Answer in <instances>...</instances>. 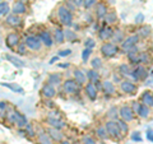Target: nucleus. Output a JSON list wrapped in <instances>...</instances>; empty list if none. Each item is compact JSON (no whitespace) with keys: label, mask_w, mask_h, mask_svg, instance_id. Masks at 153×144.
<instances>
[{"label":"nucleus","mask_w":153,"mask_h":144,"mask_svg":"<svg viewBox=\"0 0 153 144\" xmlns=\"http://www.w3.org/2000/svg\"><path fill=\"white\" fill-rule=\"evenodd\" d=\"M51 35H52V40H54V44H57V45L64 44L65 36H64V31L61 30V28L56 27L55 30H54V32L51 33Z\"/></svg>","instance_id":"obj_19"},{"label":"nucleus","mask_w":153,"mask_h":144,"mask_svg":"<svg viewBox=\"0 0 153 144\" xmlns=\"http://www.w3.org/2000/svg\"><path fill=\"white\" fill-rule=\"evenodd\" d=\"M112 33H114V30H112L111 27H110V26H105V27H102L101 30H100V32H98V37L101 38L102 41L107 42L108 40H111Z\"/></svg>","instance_id":"obj_18"},{"label":"nucleus","mask_w":153,"mask_h":144,"mask_svg":"<svg viewBox=\"0 0 153 144\" xmlns=\"http://www.w3.org/2000/svg\"><path fill=\"white\" fill-rule=\"evenodd\" d=\"M96 133H97V137L101 138L102 140H105V139L108 138L107 131H106V128H105V126H98L97 129H96Z\"/></svg>","instance_id":"obj_40"},{"label":"nucleus","mask_w":153,"mask_h":144,"mask_svg":"<svg viewBox=\"0 0 153 144\" xmlns=\"http://www.w3.org/2000/svg\"><path fill=\"white\" fill-rule=\"evenodd\" d=\"M105 128H106V131H107L108 137H111L114 139H120L123 137V134L120 133V129H119L115 120H108V121L105 124Z\"/></svg>","instance_id":"obj_6"},{"label":"nucleus","mask_w":153,"mask_h":144,"mask_svg":"<svg viewBox=\"0 0 153 144\" xmlns=\"http://www.w3.org/2000/svg\"><path fill=\"white\" fill-rule=\"evenodd\" d=\"M46 122L50 125V128H55V129H59V130H61L63 128L66 126L63 120H60L56 116H52V115H49V116L46 117Z\"/></svg>","instance_id":"obj_14"},{"label":"nucleus","mask_w":153,"mask_h":144,"mask_svg":"<svg viewBox=\"0 0 153 144\" xmlns=\"http://www.w3.org/2000/svg\"><path fill=\"white\" fill-rule=\"evenodd\" d=\"M16 50H17V54H19V55H26L27 54V46H26L25 42H22V41L18 44Z\"/></svg>","instance_id":"obj_42"},{"label":"nucleus","mask_w":153,"mask_h":144,"mask_svg":"<svg viewBox=\"0 0 153 144\" xmlns=\"http://www.w3.org/2000/svg\"><path fill=\"white\" fill-rule=\"evenodd\" d=\"M149 115H151V108L144 106V105H140V108H139V112H138V116L142 117V119H147Z\"/></svg>","instance_id":"obj_35"},{"label":"nucleus","mask_w":153,"mask_h":144,"mask_svg":"<svg viewBox=\"0 0 153 144\" xmlns=\"http://www.w3.org/2000/svg\"><path fill=\"white\" fill-rule=\"evenodd\" d=\"M124 38H125L124 32L121 30H116V31H114L111 40H112V44L116 45V44H121V42L124 41Z\"/></svg>","instance_id":"obj_29"},{"label":"nucleus","mask_w":153,"mask_h":144,"mask_svg":"<svg viewBox=\"0 0 153 144\" xmlns=\"http://www.w3.org/2000/svg\"><path fill=\"white\" fill-rule=\"evenodd\" d=\"M148 75H149V73H148L146 66L144 65H138L130 71V75L129 76H131L134 82H140V80H144Z\"/></svg>","instance_id":"obj_5"},{"label":"nucleus","mask_w":153,"mask_h":144,"mask_svg":"<svg viewBox=\"0 0 153 144\" xmlns=\"http://www.w3.org/2000/svg\"><path fill=\"white\" fill-rule=\"evenodd\" d=\"M25 131L28 137H35L36 135V131H35V129H33V126L31 125V124H27L26 128H25Z\"/></svg>","instance_id":"obj_45"},{"label":"nucleus","mask_w":153,"mask_h":144,"mask_svg":"<svg viewBox=\"0 0 153 144\" xmlns=\"http://www.w3.org/2000/svg\"><path fill=\"white\" fill-rule=\"evenodd\" d=\"M64 36H65V40L68 41V42H73V41H75L76 38H78L76 33L74 31H71V30H66L64 32Z\"/></svg>","instance_id":"obj_36"},{"label":"nucleus","mask_w":153,"mask_h":144,"mask_svg":"<svg viewBox=\"0 0 153 144\" xmlns=\"http://www.w3.org/2000/svg\"><path fill=\"white\" fill-rule=\"evenodd\" d=\"M135 22L137 23H143V22H144V16H143L142 13H139L137 16V18H135Z\"/></svg>","instance_id":"obj_53"},{"label":"nucleus","mask_w":153,"mask_h":144,"mask_svg":"<svg viewBox=\"0 0 153 144\" xmlns=\"http://www.w3.org/2000/svg\"><path fill=\"white\" fill-rule=\"evenodd\" d=\"M107 116H108V119L110 120H116L117 119V116H119V110H117V107H111L107 111Z\"/></svg>","instance_id":"obj_41"},{"label":"nucleus","mask_w":153,"mask_h":144,"mask_svg":"<svg viewBox=\"0 0 153 144\" xmlns=\"http://www.w3.org/2000/svg\"><path fill=\"white\" fill-rule=\"evenodd\" d=\"M105 22H106V26H110L111 27V24H115V23H117V14L115 13V12H110L108 10V13L105 16Z\"/></svg>","instance_id":"obj_27"},{"label":"nucleus","mask_w":153,"mask_h":144,"mask_svg":"<svg viewBox=\"0 0 153 144\" xmlns=\"http://www.w3.org/2000/svg\"><path fill=\"white\" fill-rule=\"evenodd\" d=\"M65 7L68 8L69 10H74V9H76V8H75V5H74V4L71 3V0H66V5H65Z\"/></svg>","instance_id":"obj_51"},{"label":"nucleus","mask_w":153,"mask_h":144,"mask_svg":"<svg viewBox=\"0 0 153 144\" xmlns=\"http://www.w3.org/2000/svg\"><path fill=\"white\" fill-rule=\"evenodd\" d=\"M71 54V50L70 49H66V50H63L59 52V57H64V56H69Z\"/></svg>","instance_id":"obj_50"},{"label":"nucleus","mask_w":153,"mask_h":144,"mask_svg":"<svg viewBox=\"0 0 153 144\" xmlns=\"http://www.w3.org/2000/svg\"><path fill=\"white\" fill-rule=\"evenodd\" d=\"M119 50H120V49H119V46L112 44V42H103L102 46H101V49H100L101 54L105 57H107V59H110V57H114L119 52Z\"/></svg>","instance_id":"obj_4"},{"label":"nucleus","mask_w":153,"mask_h":144,"mask_svg":"<svg viewBox=\"0 0 153 144\" xmlns=\"http://www.w3.org/2000/svg\"><path fill=\"white\" fill-rule=\"evenodd\" d=\"M126 55H128V60H129V63H130V64H134V65H138V64H139L140 51H138L137 47H135V49H133L131 51H129Z\"/></svg>","instance_id":"obj_23"},{"label":"nucleus","mask_w":153,"mask_h":144,"mask_svg":"<svg viewBox=\"0 0 153 144\" xmlns=\"http://www.w3.org/2000/svg\"><path fill=\"white\" fill-rule=\"evenodd\" d=\"M140 105L142 103H139V102H137V101H134V102L131 103V111H133V114L134 115H138V112H139V108H140Z\"/></svg>","instance_id":"obj_47"},{"label":"nucleus","mask_w":153,"mask_h":144,"mask_svg":"<svg viewBox=\"0 0 153 144\" xmlns=\"http://www.w3.org/2000/svg\"><path fill=\"white\" fill-rule=\"evenodd\" d=\"M120 89L123 91V93H125V94H135L138 91V87L133 80L123 79L120 82Z\"/></svg>","instance_id":"obj_9"},{"label":"nucleus","mask_w":153,"mask_h":144,"mask_svg":"<svg viewBox=\"0 0 153 144\" xmlns=\"http://www.w3.org/2000/svg\"><path fill=\"white\" fill-rule=\"evenodd\" d=\"M108 13V7L107 4H105L102 1H98L96 4V9H94V16L97 19H103L105 16Z\"/></svg>","instance_id":"obj_13"},{"label":"nucleus","mask_w":153,"mask_h":144,"mask_svg":"<svg viewBox=\"0 0 153 144\" xmlns=\"http://www.w3.org/2000/svg\"><path fill=\"white\" fill-rule=\"evenodd\" d=\"M41 94H42V97H45L46 99H51L56 96V89L54 85L46 83V84H44V87L41 89Z\"/></svg>","instance_id":"obj_15"},{"label":"nucleus","mask_w":153,"mask_h":144,"mask_svg":"<svg viewBox=\"0 0 153 144\" xmlns=\"http://www.w3.org/2000/svg\"><path fill=\"white\" fill-rule=\"evenodd\" d=\"M60 144H71V143L68 140H63V142H60Z\"/></svg>","instance_id":"obj_59"},{"label":"nucleus","mask_w":153,"mask_h":144,"mask_svg":"<svg viewBox=\"0 0 153 144\" xmlns=\"http://www.w3.org/2000/svg\"><path fill=\"white\" fill-rule=\"evenodd\" d=\"M91 66H92V69L94 70H100L102 68V60H101V57H93L92 61H91Z\"/></svg>","instance_id":"obj_38"},{"label":"nucleus","mask_w":153,"mask_h":144,"mask_svg":"<svg viewBox=\"0 0 153 144\" xmlns=\"http://www.w3.org/2000/svg\"><path fill=\"white\" fill-rule=\"evenodd\" d=\"M47 134H49V137L52 139V142H63L64 139V134L61 133L59 129H55V128H49V130H47Z\"/></svg>","instance_id":"obj_20"},{"label":"nucleus","mask_w":153,"mask_h":144,"mask_svg":"<svg viewBox=\"0 0 153 144\" xmlns=\"http://www.w3.org/2000/svg\"><path fill=\"white\" fill-rule=\"evenodd\" d=\"M79 87L80 85L76 83L74 79H66L63 82V91L66 94H76L79 93Z\"/></svg>","instance_id":"obj_8"},{"label":"nucleus","mask_w":153,"mask_h":144,"mask_svg":"<svg viewBox=\"0 0 153 144\" xmlns=\"http://www.w3.org/2000/svg\"><path fill=\"white\" fill-rule=\"evenodd\" d=\"M115 121H116L119 129H120V133L123 134V135H125V134H128V131H129V125H128V122L123 121L121 119H116Z\"/></svg>","instance_id":"obj_33"},{"label":"nucleus","mask_w":153,"mask_h":144,"mask_svg":"<svg viewBox=\"0 0 153 144\" xmlns=\"http://www.w3.org/2000/svg\"><path fill=\"white\" fill-rule=\"evenodd\" d=\"M139 36L138 35H131V36H129L126 38H124V41L121 42V46H120V49L123 52H125V54H128L129 51H131L133 49H135L137 45H138V42H139Z\"/></svg>","instance_id":"obj_3"},{"label":"nucleus","mask_w":153,"mask_h":144,"mask_svg":"<svg viewBox=\"0 0 153 144\" xmlns=\"http://www.w3.org/2000/svg\"><path fill=\"white\" fill-rule=\"evenodd\" d=\"M114 82H121V76L117 74H114Z\"/></svg>","instance_id":"obj_56"},{"label":"nucleus","mask_w":153,"mask_h":144,"mask_svg":"<svg viewBox=\"0 0 153 144\" xmlns=\"http://www.w3.org/2000/svg\"><path fill=\"white\" fill-rule=\"evenodd\" d=\"M7 59L10 61L13 65H16L17 68H23V66H25V63H23L22 60H19V59H17V57H14L12 55H7Z\"/></svg>","instance_id":"obj_37"},{"label":"nucleus","mask_w":153,"mask_h":144,"mask_svg":"<svg viewBox=\"0 0 153 144\" xmlns=\"http://www.w3.org/2000/svg\"><path fill=\"white\" fill-rule=\"evenodd\" d=\"M134 116H135V115L133 114L130 106L124 105V106H121L120 108H119V119H121L123 121L130 122V121H133V120H134Z\"/></svg>","instance_id":"obj_10"},{"label":"nucleus","mask_w":153,"mask_h":144,"mask_svg":"<svg viewBox=\"0 0 153 144\" xmlns=\"http://www.w3.org/2000/svg\"><path fill=\"white\" fill-rule=\"evenodd\" d=\"M91 54H92V50H91V49H84L83 50V52H82V60L84 61V63H87V61H88Z\"/></svg>","instance_id":"obj_46"},{"label":"nucleus","mask_w":153,"mask_h":144,"mask_svg":"<svg viewBox=\"0 0 153 144\" xmlns=\"http://www.w3.org/2000/svg\"><path fill=\"white\" fill-rule=\"evenodd\" d=\"M101 89L105 93H106V96H112V94H115V85H114V82H111V80H105V82H102Z\"/></svg>","instance_id":"obj_24"},{"label":"nucleus","mask_w":153,"mask_h":144,"mask_svg":"<svg viewBox=\"0 0 153 144\" xmlns=\"http://www.w3.org/2000/svg\"><path fill=\"white\" fill-rule=\"evenodd\" d=\"M152 63V56L148 52H140V59H139V64L142 65H149Z\"/></svg>","instance_id":"obj_34"},{"label":"nucleus","mask_w":153,"mask_h":144,"mask_svg":"<svg viewBox=\"0 0 153 144\" xmlns=\"http://www.w3.org/2000/svg\"><path fill=\"white\" fill-rule=\"evenodd\" d=\"M7 120L13 125H17V128L19 129H25L26 125L28 124L27 117L23 114H21L19 111H16V110H12L10 112H7Z\"/></svg>","instance_id":"obj_1"},{"label":"nucleus","mask_w":153,"mask_h":144,"mask_svg":"<svg viewBox=\"0 0 153 144\" xmlns=\"http://www.w3.org/2000/svg\"><path fill=\"white\" fill-rule=\"evenodd\" d=\"M76 144H79V143H76Z\"/></svg>","instance_id":"obj_61"},{"label":"nucleus","mask_w":153,"mask_h":144,"mask_svg":"<svg viewBox=\"0 0 153 144\" xmlns=\"http://www.w3.org/2000/svg\"><path fill=\"white\" fill-rule=\"evenodd\" d=\"M25 44L27 46V49H30L32 51H38L42 47V42L41 40L38 38V36H35V35H30L26 37L25 40Z\"/></svg>","instance_id":"obj_7"},{"label":"nucleus","mask_w":153,"mask_h":144,"mask_svg":"<svg viewBox=\"0 0 153 144\" xmlns=\"http://www.w3.org/2000/svg\"><path fill=\"white\" fill-rule=\"evenodd\" d=\"M5 23L7 26L12 27V28H17L22 24V18L21 16H16V14H8L7 18H5Z\"/></svg>","instance_id":"obj_16"},{"label":"nucleus","mask_w":153,"mask_h":144,"mask_svg":"<svg viewBox=\"0 0 153 144\" xmlns=\"http://www.w3.org/2000/svg\"><path fill=\"white\" fill-rule=\"evenodd\" d=\"M117 71H119V75L120 76H129L130 75V66H129V64H120L117 68Z\"/></svg>","instance_id":"obj_32"},{"label":"nucleus","mask_w":153,"mask_h":144,"mask_svg":"<svg viewBox=\"0 0 153 144\" xmlns=\"http://www.w3.org/2000/svg\"><path fill=\"white\" fill-rule=\"evenodd\" d=\"M84 46H85V49H91V50H92L93 47L96 46V42H94L93 38H87L85 42H84Z\"/></svg>","instance_id":"obj_48"},{"label":"nucleus","mask_w":153,"mask_h":144,"mask_svg":"<svg viewBox=\"0 0 153 144\" xmlns=\"http://www.w3.org/2000/svg\"><path fill=\"white\" fill-rule=\"evenodd\" d=\"M85 76H87V79L91 82V83H96V82L100 80V74L97 70L94 69H91L87 71V74H85Z\"/></svg>","instance_id":"obj_31"},{"label":"nucleus","mask_w":153,"mask_h":144,"mask_svg":"<svg viewBox=\"0 0 153 144\" xmlns=\"http://www.w3.org/2000/svg\"><path fill=\"white\" fill-rule=\"evenodd\" d=\"M47 107H50V108H52V107H55V105H54V102H51V101H47Z\"/></svg>","instance_id":"obj_57"},{"label":"nucleus","mask_w":153,"mask_h":144,"mask_svg":"<svg viewBox=\"0 0 153 144\" xmlns=\"http://www.w3.org/2000/svg\"><path fill=\"white\" fill-rule=\"evenodd\" d=\"M56 13H57V19H59L61 26L70 27L73 24V13H71V10H69L65 5H59Z\"/></svg>","instance_id":"obj_2"},{"label":"nucleus","mask_w":153,"mask_h":144,"mask_svg":"<svg viewBox=\"0 0 153 144\" xmlns=\"http://www.w3.org/2000/svg\"><path fill=\"white\" fill-rule=\"evenodd\" d=\"M71 3L75 5V8H80L83 7V0H71Z\"/></svg>","instance_id":"obj_52"},{"label":"nucleus","mask_w":153,"mask_h":144,"mask_svg":"<svg viewBox=\"0 0 153 144\" xmlns=\"http://www.w3.org/2000/svg\"><path fill=\"white\" fill-rule=\"evenodd\" d=\"M82 144H96V140H94L92 137L84 135V137L82 138Z\"/></svg>","instance_id":"obj_49"},{"label":"nucleus","mask_w":153,"mask_h":144,"mask_svg":"<svg viewBox=\"0 0 153 144\" xmlns=\"http://www.w3.org/2000/svg\"><path fill=\"white\" fill-rule=\"evenodd\" d=\"M21 1H23V0H21Z\"/></svg>","instance_id":"obj_60"},{"label":"nucleus","mask_w":153,"mask_h":144,"mask_svg":"<svg viewBox=\"0 0 153 144\" xmlns=\"http://www.w3.org/2000/svg\"><path fill=\"white\" fill-rule=\"evenodd\" d=\"M1 84L5 85V87H8V88H10L12 91H14V92H17V93H23L25 92L23 88L19 87V85H17V84H10V83H1Z\"/></svg>","instance_id":"obj_43"},{"label":"nucleus","mask_w":153,"mask_h":144,"mask_svg":"<svg viewBox=\"0 0 153 144\" xmlns=\"http://www.w3.org/2000/svg\"><path fill=\"white\" fill-rule=\"evenodd\" d=\"M19 42H21V36H19L17 32L8 33L7 37H5V44L9 49H16Z\"/></svg>","instance_id":"obj_11"},{"label":"nucleus","mask_w":153,"mask_h":144,"mask_svg":"<svg viewBox=\"0 0 153 144\" xmlns=\"http://www.w3.org/2000/svg\"><path fill=\"white\" fill-rule=\"evenodd\" d=\"M98 3V0H83V7L85 9H91L96 7V4Z\"/></svg>","instance_id":"obj_44"},{"label":"nucleus","mask_w":153,"mask_h":144,"mask_svg":"<svg viewBox=\"0 0 153 144\" xmlns=\"http://www.w3.org/2000/svg\"><path fill=\"white\" fill-rule=\"evenodd\" d=\"M38 38L41 40L42 45L46 46V47H51L54 45V40H52V35L49 30H42L38 35Z\"/></svg>","instance_id":"obj_12"},{"label":"nucleus","mask_w":153,"mask_h":144,"mask_svg":"<svg viewBox=\"0 0 153 144\" xmlns=\"http://www.w3.org/2000/svg\"><path fill=\"white\" fill-rule=\"evenodd\" d=\"M140 102L142 105H144L147 107H153V93L149 92V91H146L143 92V94L140 96Z\"/></svg>","instance_id":"obj_21"},{"label":"nucleus","mask_w":153,"mask_h":144,"mask_svg":"<svg viewBox=\"0 0 153 144\" xmlns=\"http://www.w3.org/2000/svg\"><path fill=\"white\" fill-rule=\"evenodd\" d=\"M12 12H13V14H16V16H22V14H25L27 12V7H26L25 1H21V0L16 1L13 5Z\"/></svg>","instance_id":"obj_22"},{"label":"nucleus","mask_w":153,"mask_h":144,"mask_svg":"<svg viewBox=\"0 0 153 144\" xmlns=\"http://www.w3.org/2000/svg\"><path fill=\"white\" fill-rule=\"evenodd\" d=\"M47 83L51 84V85H59L61 83V75L59 73H51L47 78Z\"/></svg>","instance_id":"obj_30"},{"label":"nucleus","mask_w":153,"mask_h":144,"mask_svg":"<svg viewBox=\"0 0 153 144\" xmlns=\"http://www.w3.org/2000/svg\"><path fill=\"white\" fill-rule=\"evenodd\" d=\"M131 139H133V140H138V142H140V140H142V138H140V135H139V133H134L133 135H131Z\"/></svg>","instance_id":"obj_54"},{"label":"nucleus","mask_w":153,"mask_h":144,"mask_svg":"<svg viewBox=\"0 0 153 144\" xmlns=\"http://www.w3.org/2000/svg\"><path fill=\"white\" fill-rule=\"evenodd\" d=\"M73 75H74V80H75L79 85L85 84V82H87V76H85V73H84L83 70L75 69V70L73 71Z\"/></svg>","instance_id":"obj_25"},{"label":"nucleus","mask_w":153,"mask_h":144,"mask_svg":"<svg viewBox=\"0 0 153 144\" xmlns=\"http://www.w3.org/2000/svg\"><path fill=\"white\" fill-rule=\"evenodd\" d=\"M57 59H59V56H54V57H52V59L50 60V64H54V63H55V61H56Z\"/></svg>","instance_id":"obj_58"},{"label":"nucleus","mask_w":153,"mask_h":144,"mask_svg":"<svg viewBox=\"0 0 153 144\" xmlns=\"http://www.w3.org/2000/svg\"><path fill=\"white\" fill-rule=\"evenodd\" d=\"M84 92L87 94V97L91 99V101H96L97 99V96H98V89L96 88V85L93 83H87L84 87Z\"/></svg>","instance_id":"obj_17"},{"label":"nucleus","mask_w":153,"mask_h":144,"mask_svg":"<svg viewBox=\"0 0 153 144\" xmlns=\"http://www.w3.org/2000/svg\"><path fill=\"white\" fill-rule=\"evenodd\" d=\"M37 142L38 144H54L52 139L49 137V134L45 131H41L40 134H37Z\"/></svg>","instance_id":"obj_26"},{"label":"nucleus","mask_w":153,"mask_h":144,"mask_svg":"<svg viewBox=\"0 0 153 144\" xmlns=\"http://www.w3.org/2000/svg\"><path fill=\"white\" fill-rule=\"evenodd\" d=\"M10 12V8H9L8 1H0V17L5 16Z\"/></svg>","instance_id":"obj_39"},{"label":"nucleus","mask_w":153,"mask_h":144,"mask_svg":"<svg viewBox=\"0 0 153 144\" xmlns=\"http://www.w3.org/2000/svg\"><path fill=\"white\" fill-rule=\"evenodd\" d=\"M138 36H139V38L140 37H143V38H148L151 36V33H152V28L149 27V26H146V24H143V26H140L139 28H138Z\"/></svg>","instance_id":"obj_28"},{"label":"nucleus","mask_w":153,"mask_h":144,"mask_svg":"<svg viewBox=\"0 0 153 144\" xmlns=\"http://www.w3.org/2000/svg\"><path fill=\"white\" fill-rule=\"evenodd\" d=\"M147 138H148V139H151V140H153V131H152V130H148V133H147Z\"/></svg>","instance_id":"obj_55"}]
</instances>
